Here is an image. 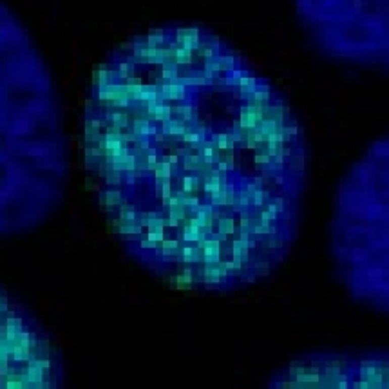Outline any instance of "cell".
I'll use <instances>...</instances> for the list:
<instances>
[{
  "mask_svg": "<svg viewBox=\"0 0 389 389\" xmlns=\"http://www.w3.org/2000/svg\"><path fill=\"white\" fill-rule=\"evenodd\" d=\"M96 208L136 266L167 288L230 295L290 257L310 143L284 92L203 26L118 43L83 105Z\"/></svg>",
  "mask_w": 389,
  "mask_h": 389,
  "instance_id": "obj_1",
  "label": "cell"
},
{
  "mask_svg": "<svg viewBox=\"0 0 389 389\" xmlns=\"http://www.w3.org/2000/svg\"><path fill=\"white\" fill-rule=\"evenodd\" d=\"M71 185V139L49 64L0 0V239L60 214Z\"/></svg>",
  "mask_w": 389,
  "mask_h": 389,
  "instance_id": "obj_2",
  "label": "cell"
},
{
  "mask_svg": "<svg viewBox=\"0 0 389 389\" xmlns=\"http://www.w3.org/2000/svg\"><path fill=\"white\" fill-rule=\"evenodd\" d=\"M329 255L348 295L389 317V132L369 143L338 181Z\"/></svg>",
  "mask_w": 389,
  "mask_h": 389,
  "instance_id": "obj_3",
  "label": "cell"
},
{
  "mask_svg": "<svg viewBox=\"0 0 389 389\" xmlns=\"http://www.w3.org/2000/svg\"><path fill=\"white\" fill-rule=\"evenodd\" d=\"M294 6L322 57L389 73V0H294Z\"/></svg>",
  "mask_w": 389,
  "mask_h": 389,
  "instance_id": "obj_4",
  "label": "cell"
},
{
  "mask_svg": "<svg viewBox=\"0 0 389 389\" xmlns=\"http://www.w3.org/2000/svg\"><path fill=\"white\" fill-rule=\"evenodd\" d=\"M65 380L64 353L51 331L0 286V389H60Z\"/></svg>",
  "mask_w": 389,
  "mask_h": 389,
  "instance_id": "obj_5",
  "label": "cell"
},
{
  "mask_svg": "<svg viewBox=\"0 0 389 389\" xmlns=\"http://www.w3.org/2000/svg\"><path fill=\"white\" fill-rule=\"evenodd\" d=\"M272 389H389V351L322 350L294 357L270 375Z\"/></svg>",
  "mask_w": 389,
  "mask_h": 389,
  "instance_id": "obj_6",
  "label": "cell"
}]
</instances>
